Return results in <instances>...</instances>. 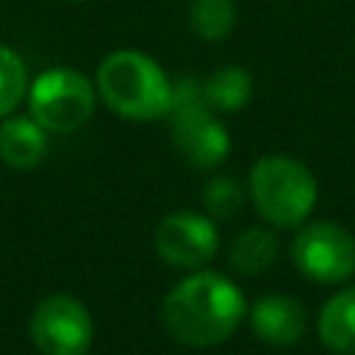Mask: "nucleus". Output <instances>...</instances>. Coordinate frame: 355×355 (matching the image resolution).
Instances as JSON below:
<instances>
[{
	"label": "nucleus",
	"mask_w": 355,
	"mask_h": 355,
	"mask_svg": "<svg viewBox=\"0 0 355 355\" xmlns=\"http://www.w3.org/2000/svg\"><path fill=\"white\" fill-rule=\"evenodd\" d=\"M247 313L239 286L208 269H194L161 300L164 330L183 347H216L227 341Z\"/></svg>",
	"instance_id": "nucleus-1"
},
{
	"label": "nucleus",
	"mask_w": 355,
	"mask_h": 355,
	"mask_svg": "<svg viewBox=\"0 0 355 355\" xmlns=\"http://www.w3.org/2000/svg\"><path fill=\"white\" fill-rule=\"evenodd\" d=\"M94 89L122 119L150 122L166 116L172 108V80L161 64L139 50L108 53L97 67Z\"/></svg>",
	"instance_id": "nucleus-2"
},
{
	"label": "nucleus",
	"mask_w": 355,
	"mask_h": 355,
	"mask_svg": "<svg viewBox=\"0 0 355 355\" xmlns=\"http://www.w3.org/2000/svg\"><path fill=\"white\" fill-rule=\"evenodd\" d=\"M319 197L313 172L291 155H263L250 169V200L275 227H300Z\"/></svg>",
	"instance_id": "nucleus-3"
},
{
	"label": "nucleus",
	"mask_w": 355,
	"mask_h": 355,
	"mask_svg": "<svg viewBox=\"0 0 355 355\" xmlns=\"http://www.w3.org/2000/svg\"><path fill=\"white\" fill-rule=\"evenodd\" d=\"M169 136L180 158L194 169H214L230 153V133L202 100V80L186 75L172 83Z\"/></svg>",
	"instance_id": "nucleus-4"
},
{
	"label": "nucleus",
	"mask_w": 355,
	"mask_h": 355,
	"mask_svg": "<svg viewBox=\"0 0 355 355\" xmlns=\"http://www.w3.org/2000/svg\"><path fill=\"white\" fill-rule=\"evenodd\" d=\"M97 89L72 67H53L28 86L31 116L47 133H72L83 128L94 114Z\"/></svg>",
	"instance_id": "nucleus-5"
},
{
	"label": "nucleus",
	"mask_w": 355,
	"mask_h": 355,
	"mask_svg": "<svg viewBox=\"0 0 355 355\" xmlns=\"http://www.w3.org/2000/svg\"><path fill=\"white\" fill-rule=\"evenodd\" d=\"M294 266L316 283H344L355 275V236L336 222H302L291 241Z\"/></svg>",
	"instance_id": "nucleus-6"
},
{
	"label": "nucleus",
	"mask_w": 355,
	"mask_h": 355,
	"mask_svg": "<svg viewBox=\"0 0 355 355\" xmlns=\"http://www.w3.org/2000/svg\"><path fill=\"white\" fill-rule=\"evenodd\" d=\"M31 338L42 355H86L94 341V322L72 294H50L31 313Z\"/></svg>",
	"instance_id": "nucleus-7"
},
{
	"label": "nucleus",
	"mask_w": 355,
	"mask_h": 355,
	"mask_svg": "<svg viewBox=\"0 0 355 355\" xmlns=\"http://www.w3.org/2000/svg\"><path fill=\"white\" fill-rule=\"evenodd\" d=\"M155 252L175 269H202L219 250V230L211 216L194 211H172L153 230Z\"/></svg>",
	"instance_id": "nucleus-8"
},
{
	"label": "nucleus",
	"mask_w": 355,
	"mask_h": 355,
	"mask_svg": "<svg viewBox=\"0 0 355 355\" xmlns=\"http://www.w3.org/2000/svg\"><path fill=\"white\" fill-rule=\"evenodd\" d=\"M252 333L272 347H291L305 336V308L288 294H266L250 308Z\"/></svg>",
	"instance_id": "nucleus-9"
},
{
	"label": "nucleus",
	"mask_w": 355,
	"mask_h": 355,
	"mask_svg": "<svg viewBox=\"0 0 355 355\" xmlns=\"http://www.w3.org/2000/svg\"><path fill=\"white\" fill-rule=\"evenodd\" d=\"M47 153V130L33 116H8L0 125V161L11 169H31Z\"/></svg>",
	"instance_id": "nucleus-10"
},
{
	"label": "nucleus",
	"mask_w": 355,
	"mask_h": 355,
	"mask_svg": "<svg viewBox=\"0 0 355 355\" xmlns=\"http://www.w3.org/2000/svg\"><path fill=\"white\" fill-rule=\"evenodd\" d=\"M316 330L333 355H355V286L341 288L322 305Z\"/></svg>",
	"instance_id": "nucleus-11"
},
{
	"label": "nucleus",
	"mask_w": 355,
	"mask_h": 355,
	"mask_svg": "<svg viewBox=\"0 0 355 355\" xmlns=\"http://www.w3.org/2000/svg\"><path fill=\"white\" fill-rule=\"evenodd\" d=\"M202 100L216 114L241 111L252 100V75L244 67H236V64L214 69L202 80Z\"/></svg>",
	"instance_id": "nucleus-12"
},
{
	"label": "nucleus",
	"mask_w": 355,
	"mask_h": 355,
	"mask_svg": "<svg viewBox=\"0 0 355 355\" xmlns=\"http://www.w3.org/2000/svg\"><path fill=\"white\" fill-rule=\"evenodd\" d=\"M277 258V239L266 227H247L244 233L236 236L230 247V266L239 275H261L266 272Z\"/></svg>",
	"instance_id": "nucleus-13"
},
{
	"label": "nucleus",
	"mask_w": 355,
	"mask_h": 355,
	"mask_svg": "<svg viewBox=\"0 0 355 355\" xmlns=\"http://www.w3.org/2000/svg\"><path fill=\"white\" fill-rule=\"evenodd\" d=\"M189 22L200 39L222 42L236 28V3L233 0H191Z\"/></svg>",
	"instance_id": "nucleus-14"
},
{
	"label": "nucleus",
	"mask_w": 355,
	"mask_h": 355,
	"mask_svg": "<svg viewBox=\"0 0 355 355\" xmlns=\"http://www.w3.org/2000/svg\"><path fill=\"white\" fill-rule=\"evenodd\" d=\"M28 97V69L17 50L0 44V116H8Z\"/></svg>",
	"instance_id": "nucleus-15"
},
{
	"label": "nucleus",
	"mask_w": 355,
	"mask_h": 355,
	"mask_svg": "<svg viewBox=\"0 0 355 355\" xmlns=\"http://www.w3.org/2000/svg\"><path fill=\"white\" fill-rule=\"evenodd\" d=\"M202 202L211 219H233L244 208V189L230 175H216L202 186Z\"/></svg>",
	"instance_id": "nucleus-16"
},
{
	"label": "nucleus",
	"mask_w": 355,
	"mask_h": 355,
	"mask_svg": "<svg viewBox=\"0 0 355 355\" xmlns=\"http://www.w3.org/2000/svg\"><path fill=\"white\" fill-rule=\"evenodd\" d=\"M72 3H83V0H72Z\"/></svg>",
	"instance_id": "nucleus-17"
}]
</instances>
